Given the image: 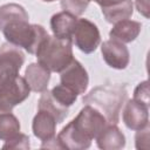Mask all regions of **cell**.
Returning a JSON list of instances; mask_svg holds the SVG:
<instances>
[{"label":"cell","instance_id":"d6986e66","mask_svg":"<svg viewBox=\"0 0 150 150\" xmlns=\"http://www.w3.org/2000/svg\"><path fill=\"white\" fill-rule=\"evenodd\" d=\"M50 94L57 103H60L62 107H66V108H69L70 105H73L79 96L74 90H71L70 88H68L61 83L55 86L50 90Z\"/></svg>","mask_w":150,"mask_h":150},{"label":"cell","instance_id":"5bb4252c","mask_svg":"<svg viewBox=\"0 0 150 150\" xmlns=\"http://www.w3.org/2000/svg\"><path fill=\"white\" fill-rule=\"evenodd\" d=\"M142 29V23L135 20L125 19L114 23L109 32V38L117 40L122 43H129L139 35Z\"/></svg>","mask_w":150,"mask_h":150},{"label":"cell","instance_id":"3957f363","mask_svg":"<svg viewBox=\"0 0 150 150\" xmlns=\"http://www.w3.org/2000/svg\"><path fill=\"white\" fill-rule=\"evenodd\" d=\"M127 97V87L121 83H112L93 88L83 96L82 102L84 105H91L97 109L105 117L108 124H117Z\"/></svg>","mask_w":150,"mask_h":150},{"label":"cell","instance_id":"4316f807","mask_svg":"<svg viewBox=\"0 0 150 150\" xmlns=\"http://www.w3.org/2000/svg\"><path fill=\"white\" fill-rule=\"evenodd\" d=\"M88 1H89V2H90V1H95V2H96V0H88Z\"/></svg>","mask_w":150,"mask_h":150},{"label":"cell","instance_id":"44dd1931","mask_svg":"<svg viewBox=\"0 0 150 150\" xmlns=\"http://www.w3.org/2000/svg\"><path fill=\"white\" fill-rule=\"evenodd\" d=\"M6 143L2 145L4 149H29L30 144H29V137L25 134L19 132L18 135H15L14 137L5 141Z\"/></svg>","mask_w":150,"mask_h":150},{"label":"cell","instance_id":"ac0fdd59","mask_svg":"<svg viewBox=\"0 0 150 150\" xmlns=\"http://www.w3.org/2000/svg\"><path fill=\"white\" fill-rule=\"evenodd\" d=\"M21 125L18 117L12 111L0 110V139L7 141L20 132Z\"/></svg>","mask_w":150,"mask_h":150},{"label":"cell","instance_id":"8992f818","mask_svg":"<svg viewBox=\"0 0 150 150\" xmlns=\"http://www.w3.org/2000/svg\"><path fill=\"white\" fill-rule=\"evenodd\" d=\"M23 62L25 54L19 47L9 42L2 43L0 47V84L16 77Z\"/></svg>","mask_w":150,"mask_h":150},{"label":"cell","instance_id":"cb8c5ba5","mask_svg":"<svg viewBox=\"0 0 150 150\" xmlns=\"http://www.w3.org/2000/svg\"><path fill=\"white\" fill-rule=\"evenodd\" d=\"M135 4H136V8L138 13L142 14L144 18L149 19V11H150L149 0H135Z\"/></svg>","mask_w":150,"mask_h":150},{"label":"cell","instance_id":"7402d4cb","mask_svg":"<svg viewBox=\"0 0 150 150\" xmlns=\"http://www.w3.org/2000/svg\"><path fill=\"white\" fill-rule=\"evenodd\" d=\"M137 101H141L145 104H149V83L148 81H143L138 83V86L134 90V97Z\"/></svg>","mask_w":150,"mask_h":150},{"label":"cell","instance_id":"6da1fadb","mask_svg":"<svg viewBox=\"0 0 150 150\" xmlns=\"http://www.w3.org/2000/svg\"><path fill=\"white\" fill-rule=\"evenodd\" d=\"M0 30L7 42L35 54L39 45L48 35L41 25L29 23L26 9L19 4L0 6Z\"/></svg>","mask_w":150,"mask_h":150},{"label":"cell","instance_id":"2e32d148","mask_svg":"<svg viewBox=\"0 0 150 150\" xmlns=\"http://www.w3.org/2000/svg\"><path fill=\"white\" fill-rule=\"evenodd\" d=\"M38 109H42V110L50 112L56 118L57 123H61L68 115V108L62 107L60 103H57L52 96L50 90L48 89L41 93V97L38 102Z\"/></svg>","mask_w":150,"mask_h":150},{"label":"cell","instance_id":"8fae6325","mask_svg":"<svg viewBox=\"0 0 150 150\" xmlns=\"http://www.w3.org/2000/svg\"><path fill=\"white\" fill-rule=\"evenodd\" d=\"M56 118L50 112L42 109H38V112L33 118L32 130L36 138L42 142H46L56 137Z\"/></svg>","mask_w":150,"mask_h":150},{"label":"cell","instance_id":"7c38bea8","mask_svg":"<svg viewBox=\"0 0 150 150\" xmlns=\"http://www.w3.org/2000/svg\"><path fill=\"white\" fill-rule=\"evenodd\" d=\"M95 139L102 150H120L125 146V136L116 124H107Z\"/></svg>","mask_w":150,"mask_h":150},{"label":"cell","instance_id":"e0dca14e","mask_svg":"<svg viewBox=\"0 0 150 150\" xmlns=\"http://www.w3.org/2000/svg\"><path fill=\"white\" fill-rule=\"evenodd\" d=\"M101 11L107 22L116 23L121 20L129 19L132 15V12H134L132 0H125L122 4L107 7V8H102Z\"/></svg>","mask_w":150,"mask_h":150},{"label":"cell","instance_id":"9a60e30c","mask_svg":"<svg viewBox=\"0 0 150 150\" xmlns=\"http://www.w3.org/2000/svg\"><path fill=\"white\" fill-rule=\"evenodd\" d=\"M76 21H77V16L64 11L54 14L50 18V28L53 35L60 39L71 40Z\"/></svg>","mask_w":150,"mask_h":150},{"label":"cell","instance_id":"d4e9b609","mask_svg":"<svg viewBox=\"0 0 150 150\" xmlns=\"http://www.w3.org/2000/svg\"><path fill=\"white\" fill-rule=\"evenodd\" d=\"M125 0H96V4H98L101 6V8H107V7H111L118 4H122Z\"/></svg>","mask_w":150,"mask_h":150},{"label":"cell","instance_id":"52a82bcc","mask_svg":"<svg viewBox=\"0 0 150 150\" xmlns=\"http://www.w3.org/2000/svg\"><path fill=\"white\" fill-rule=\"evenodd\" d=\"M71 41L84 54H90L96 50L101 42V35L97 26L88 19H77Z\"/></svg>","mask_w":150,"mask_h":150},{"label":"cell","instance_id":"7a4b0ae2","mask_svg":"<svg viewBox=\"0 0 150 150\" xmlns=\"http://www.w3.org/2000/svg\"><path fill=\"white\" fill-rule=\"evenodd\" d=\"M108 124L105 117L94 107L84 105L77 116L71 120L57 135V141L62 149L84 150L97 137Z\"/></svg>","mask_w":150,"mask_h":150},{"label":"cell","instance_id":"4fadbf2b","mask_svg":"<svg viewBox=\"0 0 150 150\" xmlns=\"http://www.w3.org/2000/svg\"><path fill=\"white\" fill-rule=\"evenodd\" d=\"M25 80L30 90L35 93H43L48 88L50 80V71L40 63H29L25 70Z\"/></svg>","mask_w":150,"mask_h":150},{"label":"cell","instance_id":"ba28073f","mask_svg":"<svg viewBox=\"0 0 150 150\" xmlns=\"http://www.w3.org/2000/svg\"><path fill=\"white\" fill-rule=\"evenodd\" d=\"M60 83L74 90L77 95L84 94L88 83L89 76L84 67L75 59L62 70L60 71Z\"/></svg>","mask_w":150,"mask_h":150},{"label":"cell","instance_id":"9c48e42d","mask_svg":"<svg viewBox=\"0 0 150 150\" xmlns=\"http://www.w3.org/2000/svg\"><path fill=\"white\" fill-rule=\"evenodd\" d=\"M122 118L125 127L130 130H141L149 125V104L135 98L127 101L123 108Z\"/></svg>","mask_w":150,"mask_h":150},{"label":"cell","instance_id":"30bf717a","mask_svg":"<svg viewBox=\"0 0 150 150\" xmlns=\"http://www.w3.org/2000/svg\"><path fill=\"white\" fill-rule=\"evenodd\" d=\"M101 53L105 63L114 69H125L130 61V54L127 46L117 40L109 39L101 46Z\"/></svg>","mask_w":150,"mask_h":150},{"label":"cell","instance_id":"603a6c76","mask_svg":"<svg viewBox=\"0 0 150 150\" xmlns=\"http://www.w3.org/2000/svg\"><path fill=\"white\" fill-rule=\"evenodd\" d=\"M149 125L145 128L137 130L135 136V144L137 149H148L149 148Z\"/></svg>","mask_w":150,"mask_h":150},{"label":"cell","instance_id":"ffe728a7","mask_svg":"<svg viewBox=\"0 0 150 150\" xmlns=\"http://www.w3.org/2000/svg\"><path fill=\"white\" fill-rule=\"evenodd\" d=\"M60 4L64 12H68L75 16H80L87 9L89 1L88 0H61Z\"/></svg>","mask_w":150,"mask_h":150},{"label":"cell","instance_id":"5b68a950","mask_svg":"<svg viewBox=\"0 0 150 150\" xmlns=\"http://www.w3.org/2000/svg\"><path fill=\"white\" fill-rule=\"evenodd\" d=\"M30 93V88L25 77L18 75L13 80L0 84V110L12 111V109L22 103Z\"/></svg>","mask_w":150,"mask_h":150},{"label":"cell","instance_id":"484cf974","mask_svg":"<svg viewBox=\"0 0 150 150\" xmlns=\"http://www.w3.org/2000/svg\"><path fill=\"white\" fill-rule=\"evenodd\" d=\"M42 1H45V2H53V1H55V0H42Z\"/></svg>","mask_w":150,"mask_h":150},{"label":"cell","instance_id":"277c9868","mask_svg":"<svg viewBox=\"0 0 150 150\" xmlns=\"http://www.w3.org/2000/svg\"><path fill=\"white\" fill-rule=\"evenodd\" d=\"M38 63L50 73L62 71L73 61V41L47 35L35 52Z\"/></svg>","mask_w":150,"mask_h":150}]
</instances>
